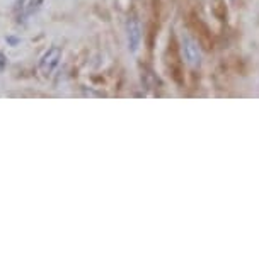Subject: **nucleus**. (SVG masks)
Segmentation results:
<instances>
[{"label": "nucleus", "mask_w": 259, "mask_h": 260, "mask_svg": "<svg viewBox=\"0 0 259 260\" xmlns=\"http://www.w3.org/2000/svg\"><path fill=\"white\" fill-rule=\"evenodd\" d=\"M62 60V50L58 46H53L50 48L46 53H45V56L41 58V63H40V68H41V72L43 73H51L53 70H55V67L60 63Z\"/></svg>", "instance_id": "3"}, {"label": "nucleus", "mask_w": 259, "mask_h": 260, "mask_svg": "<svg viewBox=\"0 0 259 260\" xmlns=\"http://www.w3.org/2000/svg\"><path fill=\"white\" fill-rule=\"evenodd\" d=\"M126 43L130 53H136L141 45V22L136 17H130L126 21Z\"/></svg>", "instance_id": "2"}, {"label": "nucleus", "mask_w": 259, "mask_h": 260, "mask_svg": "<svg viewBox=\"0 0 259 260\" xmlns=\"http://www.w3.org/2000/svg\"><path fill=\"white\" fill-rule=\"evenodd\" d=\"M231 2H234V0H231Z\"/></svg>", "instance_id": "5"}, {"label": "nucleus", "mask_w": 259, "mask_h": 260, "mask_svg": "<svg viewBox=\"0 0 259 260\" xmlns=\"http://www.w3.org/2000/svg\"><path fill=\"white\" fill-rule=\"evenodd\" d=\"M181 50H183V56L189 67H193V68L202 67L203 51H202V48H199L196 39H193L191 36L184 34V36L181 38Z\"/></svg>", "instance_id": "1"}, {"label": "nucleus", "mask_w": 259, "mask_h": 260, "mask_svg": "<svg viewBox=\"0 0 259 260\" xmlns=\"http://www.w3.org/2000/svg\"><path fill=\"white\" fill-rule=\"evenodd\" d=\"M43 2L45 0H27L26 7H24V12H26V16H31V14L38 12L43 6Z\"/></svg>", "instance_id": "4"}]
</instances>
